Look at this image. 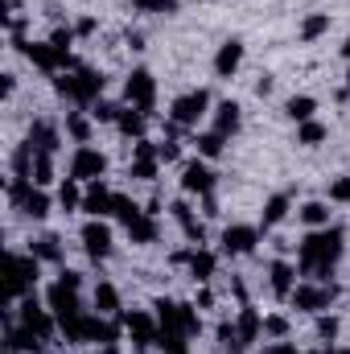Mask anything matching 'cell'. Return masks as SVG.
Returning a JSON list of instances; mask_svg holds the SVG:
<instances>
[{
	"label": "cell",
	"mask_w": 350,
	"mask_h": 354,
	"mask_svg": "<svg viewBox=\"0 0 350 354\" xmlns=\"http://www.w3.org/2000/svg\"><path fill=\"white\" fill-rule=\"evenodd\" d=\"M124 227H128V239H132V243H153V239H157V223H153L149 210H140V214H136L132 223H124Z\"/></svg>",
	"instance_id": "21"
},
{
	"label": "cell",
	"mask_w": 350,
	"mask_h": 354,
	"mask_svg": "<svg viewBox=\"0 0 350 354\" xmlns=\"http://www.w3.org/2000/svg\"><path fill=\"white\" fill-rule=\"evenodd\" d=\"M214 132L219 136H235L239 132V103H219V111H214Z\"/></svg>",
	"instance_id": "20"
},
{
	"label": "cell",
	"mask_w": 350,
	"mask_h": 354,
	"mask_svg": "<svg viewBox=\"0 0 350 354\" xmlns=\"http://www.w3.org/2000/svg\"><path fill=\"white\" fill-rule=\"evenodd\" d=\"M29 145H33V153L54 157V153H58V128H54L50 120H33V124H29Z\"/></svg>",
	"instance_id": "17"
},
{
	"label": "cell",
	"mask_w": 350,
	"mask_h": 354,
	"mask_svg": "<svg viewBox=\"0 0 350 354\" xmlns=\"http://www.w3.org/2000/svg\"><path fill=\"white\" fill-rule=\"evenodd\" d=\"M8 198H12V206H21L29 218H46V214H50V198L42 194V185H33V181H25V177H12Z\"/></svg>",
	"instance_id": "6"
},
{
	"label": "cell",
	"mask_w": 350,
	"mask_h": 354,
	"mask_svg": "<svg viewBox=\"0 0 350 354\" xmlns=\"http://www.w3.org/2000/svg\"><path fill=\"white\" fill-rule=\"evenodd\" d=\"M293 280H297V268L293 264H284V260L272 264V292L276 297H293Z\"/></svg>",
	"instance_id": "23"
},
{
	"label": "cell",
	"mask_w": 350,
	"mask_h": 354,
	"mask_svg": "<svg viewBox=\"0 0 350 354\" xmlns=\"http://www.w3.org/2000/svg\"><path fill=\"white\" fill-rule=\"evenodd\" d=\"M235 334H239V342L248 346V342L260 334V313H256V309H243V313H239V322H235Z\"/></svg>",
	"instance_id": "28"
},
{
	"label": "cell",
	"mask_w": 350,
	"mask_h": 354,
	"mask_svg": "<svg viewBox=\"0 0 350 354\" xmlns=\"http://www.w3.org/2000/svg\"><path fill=\"white\" fill-rule=\"evenodd\" d=\"M17 50H21L33 66H42L46 75H54V71H62V66H66V71H83V66H79V58H71V54L54 50L50 41H21Z\"/></svg>",
	"instance_id": "5"
},
{
	"label": "cell",
	"mask_w": 350,
	"mask_h": 354,
	"mask_svg": "<svg viewBox=\"0 0 350 354\" xmlns=\"http://www.w3.org/2000/svg\"><path fill=\"white\" fill-rule=\"evenodd\" d=\"M256 239H260L256 227H227V231H223V252H227V256H248V252L256 248Z\"/></svg>",
	"instance_id": "15"
},
{
	"label": "cell",
	"mask_w": 350,
	"mask_h": 354,
	"mask_svg": "<svg viewBox=\"0 0 350 354\" xmlns=\"http://www.w3.org/2000/svg\"><path fill=\"white\" fill-rule=\"evenodd\" d=\"M338 297V284H301L293 288V305L305 309V313H317V309H330Z\"/></svg>",
	"instance_id": "7"
},
{
	"label": "cell",
	"mask_w": 350,
	"mask_h": 354,
	"mask_svg": "<svg viewBox=\"0 0 350 354\" xmlns=\"http://www.w3.org/2000/svg\"><path fill=\"white\" fill-rule=\"evenodd\" d=\"M33 161H37V153H33V145L25 140V145L12 153V174L25 177V181H33Z\"/></svg>",
	"instance_id": "25"
},
{
	"label": "cell",
	"mask_w": 350,
	"mask_h": 354,
	"mask_svg": "<svg viewBox=\"0 0 350 354\" xmlns=\"http://www.w3.org/2000/svg\"><path fill=\"white\" fill-rule=\"evenodd\" d=\"M157 157H161V161H177V157H181V149H177L174 140H165V145H157Z\"/></svg>",
	"instance_id": "48"
},
{
	"label": "cell",
	"mask_w": 350,
	"mask_h": 354,
	"mask_svg": "<svg viewBox=\"0 0 350 354\" xmlns=\"http://www.w3.org/2000/svg\"><path fill=\"white\" fill-rule=\"evenodd\" d=\"M206 103H210V95H206V91H190V95L174 99L169 115H174L177 128H194V124H198V120L206 115Z\"/></svg>",
	"instance_id": "8"
},
{
	"label": "cell",
	"mask_w": 350,
	"mask_h": 354,
	"mask_svg": "<svg viewBox=\"0 0 350 354\" xmlns=\"http://www.w3.org/2000/svg\"><path fill=\"white\" fill-rule=\"evenodd\" d=\"M111 214H116V218H124V223H132V218H136L140 210H136V202H132V198L116 194V210H111Z\"/></svg>",
	"instance_id": "43"
},
{
	"label": "cell",
	"mask_w": 350,
	"mask_h": 354,
	"mask_svg": "<svg viewBox=\"0 0 350 354\" xmlns=\"http://www.w3.org/2000/svg\"><path fill=\"white\" fill-rule=\"evenodd\" d=\"M264 354H301V351H297L293 342H276V346H268Z\"/></svg>",
	"instance_id": "49"
},
{
	"label": "cell",
	"mask_w": 350,
	"mask_h": 354,
	"mask_svg": "<svg viewBox=\"0 0 350 354\" xmlns=\"http://www.w3.org/2000/svg\"><path fill=\"white\" fill-rule=\"evenodd\" d=\"M83 248H87L91 260H107V252H111V227L103 218H91L87 227H83Z\"/></svg>",
	"instance_id": "13"
},
{
	"label": "cell",
	"mask_w": 350,
	"mask_h": 354,
	"mask_svg": "<svg viewBox=\"0 0 350 354\" xmlns=\"http://www.w3.org/2000/svg\"><path fill=\"white\" fill-rule=\"evenodd\" d=\"M120 111H124V107H116V103H107V99H99V103L91 107V115H95V120H103V124H116V120H120Z\"/></svg>",
	"instance_id": "41"
},
{
	"label": "cell",
	"mask_w": 350,
	"mask_h": 354,
	"mask_svg": "<svg viewBox=\"0 0 350 354\" xmlns=\"http://www.w3.org/2000/svg\"><path fill=\"white\" fill-rule=\"evenodd\" d=\"M190 276H194V280H210V276H214V256H210V252H194V256H190Z\"/></svg>",
	"instance_id": "31"
},
{
	"label": "cell",
	"mask_w": 350,
	"mask_h": 354,
	"mask_svg": "<svg viewBox=\"0 0 350 354\" xmlns=\"http://www.w3.org/2000/svg\"><path fill=\"white\" fill-rule=\"evenodd\" d=\"M95 309H99V317H103V313H120V292H116V284L103 280V284L95 288Z\"/></svg>",
	"instance_id": "26"
},
{
	"label": "cell",
	"mask_w": 350,
	"mask_h": 354,
	"mask_svg": "<svg viewBox=\"0 0 350 354\" xmlns=\"http://www.w3.org/2000/svg\"><path fill=\"white\" fill-rule=\"evenodd\" d=\"M342 58H347V62H350V37H347V46H342Z\"/></svg>",
	"instance_id": "51"
},
{
	"label": "cell",
	"mask_w": 350,
	"mask_h": 354,
	"mask_svg": "<svg viewBox=\"0 0 350 354\" xmlns=\"http://www.w3.org/2000/svg\"><path fill=\"white\" fill-rule=\"evenodd\" d=\"M124 95H128V103L136 107V111H153V103H157V83H153V75L149 71H132V79L124 83Z\"/></svg>",
	"instance_id": "9"
},
{
	"label": "cell",
	"mask_w": 350,
	"mask_h": 354,
	"mask_svg": "<svg viewBox=\"0 0 350 354\" xmlns=\"http://www.w3.org/2000/svg\"><path fill=\"white\" fill-rule=\"evenodd\" d=\"M99 354H120V351H116V346H103V351H99Z\"/></svg>",
	"instance_id": "52"
},
{
	"label": "cell",
	"mask_w": 350,
	"mask_h": 354,
	"mask_svg": "<svg viewBox=\"0 0 350 354\" xmlns=\"http://www.w3.org/2000/svg\"><path fill=\"white\" fill-rule=\"evenodd\" d=\"M21 326H25V330H33L42 342H50V338H54L58 317H54V309H37V301H33V297H25V305H21Z\"/></svg>",
	"instance_id": "10"
},
{
	"label": "cell",
	"mask_w": 350,
	"mask_h": 354,
	"mask_svg": "<svg viewBox=\"0 0 350 354\" xmlns=\"http://www.w3.org/2000/svg\"><path fill=\"white\" fill-rule=\"evenodd\" d=\"M284 214H288V198H284V194L268 198V206H264V231H268V227H276Z\"/></svg>",
	"instance_id": "30"
},
{
	"label": "cell",
	"mask_w": 350,
	"mask_h": 354,
	"mask_svg": "<svg viewBox=\"0 0 350 354\" xmlns=\"http://www.w3.org/2000/svg\"><path fill=\"white\" fill-rule=\"evenodd\" d=\"M239 62H243V46H239V41H223L219 54H214V75H219V79H231V75L239 71Z\"/></svg>",
	"instance_id": "18"
},
{
	"label": "cell",
	"mask_w": 350,
	"mask_h": 354,
	"mask_svg": "<svg viewBox=\"0 0 350 354\" xmlns=\"http://www.w3.org/2000/svg\"><path fill=\"white\" fill-rule=\"evenodd\" d=\"M177 330H181L185 338H194V334L202 330V322H198V313H194V305H177Z\"/></svg>",
	"instance_id": "34"
},
{
	"label": "cell",
	"mask_w": 350,
	"mask_h": 354,
	"mask_svg": "<svg viewBox=\"0 0 350 354\" xmlns=\"http://www.w3.org/2000/svg\"><path fill=\"white\" fill-rule=\"evenodd\" d=\"M71 41H75V29H54V33H50V46H54V50H62V54H66V46H71Z\"/></svg>",
	"instance_id": "44"
},
{
	"label": "cell",
	"mask_w": 350,
	"mask_h": 354,
	"mask_svg": "<svg viewBox=\"0 0 350 354\" xmlns=\"http://www.w3.org/2000/svg\"><path fill=\"white\" fill-rule=\"evenodd\" d=\"M264 334L284 338V334H288V322H284V317H264Z\"/></svg>",
	"instance_id": "45"
},
{
	"label": "cell",
	"mask_w": 350,
	"mask_h": 354,
	"mask_svg": "<svg viewBox=\"0 0 350 354\" xmlns=\"http://www.w3.org/2000/svg\"><path fill=\"white\" fill-rule=\"evenodd\" d=\"M174 218L181 223L185 239H194V243H202V239H206V227H202V223H198V218L190 214V206H185V202H174Z\"/></svg>",
	"instance_id": "22"
},
{
	"label": "cell",
	"mask_w": 350,
	"mask_h": 354,
	"mask_svg": "<svg viewBox=\"0 0 350 354\" xmlns=\"http://www.w3.org/2000/svg\"><path fill=\"white\" fill-rule=\"evenodd\" d=\"M326 29H330V17H326V12H313V17H305V21H301V37H305V41L322 37Z\"/></svg>",
	"instance_id": "33"
},
{
	"label": "cell",
	"mask_w": 350,
	"mask_h": 354,
	"mask_svg": "<svg viewBox=\"0 0 350 354\" xmlns=\"http://www.w3.org/2000/svg\"><path fill=\"white\" fill-rule=\"evenodd\" d=\"M223 145H227V136H219V132H202V136H198V153H202V157H219Z\"/></svg>",
	"instance_id": "37"
},
{
	"label": "cell",
	"mask_w": 350,
	"mask_h": 354,
	"mask_svg": "<svg viewBox=\"0 0 350 354\" xmlns=\"http://www.w3.org/2000/svg\"><path fill=\"white\" fill-rule=\"evenodd\" d=\"M66 132H71V136H75L79 145H87V140H91V124H87V115L71 111V115H66Z\"/></svg>",
	"instance_id": "36"
},
{
	"label": "cell",
	"mask_w": 350,
	"mask_h": 354,
	"mask_svg": "<svg viewBox=\"0 0 350 354\" xmlns=\"http://www.w3.org/2000/svg\"><path fill=\"white\" fill-rule=\"evenodd\" d=\"M284 111H288V115H293V120H297V124H305V120H309V115H313V111H317V103H313V99H309V95H293V99H288V107H284Z\"/></svg>",
	"instance_id": "29"
},
{
	"label": "cell",
	"mask_w": 350,
	"mask_h": 354,
	"mask_svg": "<svg viewBox=\"0 0 350 354\" xmlns=\"http://www.w3.org/2000/svg\"><path fill=\"white\" fill-rule=\"evenodd\" d=\"M297 140H301V145H317V140H326V128H322V124H313V120H305V124H301V132H297Z\"/></svg>",
	"instance_id": "42"
},
{
	"label": "cell",
	"mask_w": 350,
	"mask_h": 354,
	"mask_svg": "<svg viewBox=\"0 0 350 354\" xmlns=\"http://www.w3.org/2000/svg\"><path fill=\"white\" fill-rule=\"evenodd\" d=\"M83 210H87L91 218H103V214H111V210H116V194H111L103 181H91L87 194H83Z\"/></svg>",
	"instance_id": "14"
},
{
	"label": "cell",
	"mask_w": 350,
	"mask_h": 354,
	"mask_svg": "<svg viewBox=\"0 0 350 354\" xmlns=\"http://www.w3.org/2000/svg\"><path fill=\"white\" fill-rule=\"evenodd\" d=\"M50 181H54V161L46 153H37V161H33V185H50Z\"/></svg>",
	"instance_id": "39"
},
{
	"label": "cell",
	"mask_w": 350,
	"mask_h": 354,
	"mask_svg": "<svg viewBox=\"0 0 350 354\" xmlns=\"http://www.w3.org/2000/svg\"><path fill=\"white\" fill-rule=\"evenodd\" d=\"M124 330H128V338H132L136 351H149V346H157V338H161V326H157L149 313H124Z\"/></svg>",
	"instance_id": "11"
},
{
	"label": "cell",
	"mask_w": 350,
	"mask_h": 354,
	"mask_svg": "<svg viewBox=\"0 0 350 354\" xmlns=\"http://www.w3.org/2000/svg\"><path fill=\"white\" fill-rule=\"evenodd\" d=\"M157 346H161L165 354H190V346H185V334H181V330H161Z\"/></svg>",
	"instance_id": "32"
},
{
	"label": "cell",
	"mask_w": 350,
	"mask_h": 354,
	"mask_svg": "<svg viewBox=\"0 0 350 354\" xmlns=\"http://www.w3.org/2000/svg\"><path fill=\"white\" fill-rule=\"evenodd\" d=\"M103 174H107V157L95 153V149H87V145L71 157V177H75V181H99Z\"/></svg>",
	"instance_id": "12"
},
{
	"label": "cell",
	"mask_w": 350,
	"mask_h": 354,
	"mask_svg": "<svg viewBox=\"0 0 350 354\" xmlns=\"http://www.w3.org/2000/svg\"><path fill=\"white\" fill-rule=\"evenodd\" d=\"M37 264H42V260H37L33 252H29V256H21V252L8 256V276H4V301H8V305L33 292V284H37Z\"/></svg>",
	"instance_id": "2"
},
{
	"label": "cell",
	"mask_w": 350,
	"mask_h": 354,
	"mask_svg": "<svg viewBox=\"0 0 350 354\" xmlns=\"http://www.w3.org/2000/svg\"><path fill=\"white\" fill-rule=\"evenodd\" d=\"M157 161H161V157H157V145H149V140H136V161H132V169H128V174H132V177H145V181H149V177H157Z\"/></svg>",
	"instance_id": "19"
},
{
	"label": "cell",
	"mask_w": 350,
	"mask_h": 354,
	"mask_svg": "<svg viewBox=\"0 0 350 354\" xmlns=\"http://www.w3.org/2000/svg\"><path fill=\"white\" fill-rule=\"evenodd\" d=\"M181 189H185V194H202V198H206V194L214 189V174H210L202 161H190V165L181 169Z\"/></svg>",
	"instance_id": "16"
},
{
	"label": "cell",
	"mask_w": 350,
	"mask_h": 354,
	"mask_svg": "<svg viewBox=\"0 0 350 354\" xmlns=\"http://www.w3.org/2000/svg\"><path fill=\"white\" fill-rule=\"evenodd\" d=\"M75 33H95V21H91V17H87V21H79V25H75Z\"/></svg>",
	"instance_id": "50"
},
{
	"label": "cell",
	"mask_w": 350,
	"mask_h": 354,
	"mask_svg": "<svg viewBox=\"0 0 350 354\" xmlns=\"http://www.w3.org/2000/svg\"><path fill=\"white\" fill-rule=\"evenodd\" d=\"M330 198H334V202H350V177H338V181L330 185Z\"/></svg>",
	"instance_id": "47"
},
{
	"label": "cell",
	"mask_w": 350,
	"mask_h": 354,
	"mask_svg": "<svg viewBox=\"0 0 350 354\" xmlns=\"http://www.w3.org/2000/svg\"><path fill=\"white\" fill-rule=\"evenodd\" d=\"M342 227H317L313 235H305L301 239V264L297 272L301 276H317V280H326L334 264H338V256H342Z\"/></svg>",
	"instance_id": "1"
},
{
	"label": "cell",
	"mask_w": 350,
	"mask_h": 354,
	"mask_svg": "<svg viewBox=\"0 0 350 354\" xmlns=\"http://www.w3.org/2000/svg\"><path fill=\"white\" fill-rule=\"evenodd\" d=\"M145 124H149V115H145V111H136V107L120 111V120H116V128H120L124 136H136V140H145Z\"/></svg>",
	"instance_id": "24"
},
{
	"label": "cell",
	"mask_w": 350,
	"mask_h": 354,
	"mask_svg": "<svg viewBox=\"0 0 350 354\" xmlns=\"http://www.w3.org/2000/svg\"><path fill=\"white\" fill-rule=\"evenodd\" d=\"M132 8L136 12H177V0H132Z\"/></svg>",
	"instance_id": "40"
},
{
	"label": "cell",
	"mask_w": 350,
	"mask_h": 354,
	"mask_svg": "<svg viewBox=\"0 0 350 354\" xmlns=\"http://www.w3.org/2000/svg\"><path fill=\"white\" fill-rule=\"evenodd\" d=\"M317 334H322L326 342H334V338H338V317H317Z\"/></svg>",
	"instance_id": "46"
},
{
	"label": "cell",
	"mask_w": 350,
	"mask_h": 354,
	"mask_svg": "<svg viewBox=\"0 0 350 354\" xmlns=\"http://www.w3.org/2000/svg\"><path fill=\"white\" fill-rule=\"evenodd\" d=\"M58 202H62V210H75V206H83V194H79L75 177H66V181H62V189H58Z\"/></svg>",
	"instance_id": "38"
},
{
	"label": "cell",
	"mask_w": 350,
	"mask_h": 354,
	"mask_svg": "<svg viewBox=\"0 0 350 354\" xmlns=\"http://www.w3.org/2000/svg\"><path fill=\"white\" fill-rule=\"evenodd\" d=\"M338 354H350V351H338Z\"/></svg>",
	"instance_id": "53"
},
{
	"label": "cell",
	"mask_w": 350,
	"mask_h": 354,
	"mask_svg": "<svg viewBox=\"0 0 350 354\" xmlns=\"http://www.w3.org/2000/svg\"><path fill=\"white\" fill-rule=\"evenodd\" d=\"M33 256H37V260L58 264V260H62V248H58V239H54V235H46V239H37V243H33Z\"/></svg>",
	"instance_id": "35"
},
{
	"label": "cell",
	"mask_w": 350,
	"mask_h": 354,
	"mask_svg": "<svg viewBox=\"0 0 350 354\" xmlns=\"http://www.w3.org/2000/svg\"><path fill=\"white\" fill-rule=\"evenodd\" d=\"M54 87L62 99H71V103H83V107H95L99 103V95H103V75L99 71H75V75H62V79H54Z\"/></svg>",
	"instance_id": "3"
},
{
	"label": "cell",
	"mask_w": 350,
	"mask_h": 354,
	"mask_svg": "<svg viewBox=\"0 0 350 354\" xmlns=\"http://www.w3.org/2000/svg\"><path fill=\"white\" fill-rule=\"evenodd\" d=\"M79 288H83L79 272H62V276H58V284L50 288V309H54L58 326H62V322H71V317H83V313H87V309H83V301H79Z\"/></svg>",
	"instance_id": "4"
},
{
	"label": "cell",
	"mask_w": 350,
	"mask_h": 354,
	"mask_svg": "<svg viewBox=\"0 0 350 354\" xmlns=\"http://www.w3.org/2000/svg\"><path fill=\"white\" fill-rule=\"evenodd\" d=\"M301 223L305 227H330V206L326 202H305L301 206Z\"/></svg>",
	"instance_id": "27"
}]
</instances>
